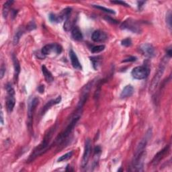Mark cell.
<instances>
[{
	"label": "cell",
	"instance_id": "6da1fadb",
	"mask_svg": "<svg viewBox=\"0 0 172 172\" xmlns=\"http://www.w3.org/2000/svg\"><path fill=\"white\" fill-rule=\"evenodd\" d=\"M152 131L149 129L144 137L141 139L139 143L136 148L134 156L132 160V167L133 170L136 171H143V164L145 159V151L146 149L148 140L151 137Z\"/></svg>",
	"mask_w": 172,
	"mask_h": 172
},
{
	"label": "cell",
	"instance_id": "7a4b0ae2",
	"mask_svg": "<svg viewBox=\"0 0 172 172\" xmlns=\"http://www.w3.org/2000/svg\"><path fill=\"white\" fill-rule=\"evenodd\" d=\"M55 130L56 127L52 126L51 129H50L47 132V133L45 135V137L43 139V140L39 144V145H38V146L34 149L33 152L31 153V155H30L29 158L28 159V162L33 161L37 157L42 155V154L47 151V150L49 149L52 136L55 133Z\"/></svg>",
	"mask_w": 172,
	"mask_h": 172
},
{
	"label": "cell",
	"instance_id": "3957f363",
	"mask_svg": "<svg viewBox=\"0 0 172 172\" xmlns=\"http://www.w3.org/2000/svg\"><path fill=\"white\" fill-rule=\"evenodd\" d=\"M81 112H82L81 108H77L76 112L72 116L71 120V122H69V124L68 125L67 128H66L65 130L63 132H62V133H61L56 138L55 143L59 145L63 144L65 142V140H66V139L68 138L69 135L71 133V132L73 131L74 127L76 126L77 122L79 120V118H80Z\"/></svg>",
	"mask_w": 172,
	"mask_h": 172
},
{
	"label": "cell",
	"instance_id": "277c9868",
	"mask_svg": "<svg viewBox=\"0 0 172 172\" xmlns=\"http://www.w3.org/2000/svg\"><path fill=\"white\" fill-rule=\"evenodd\" d=\"M165 66H166V61L164 59L161 63V64L160 65V67H159L156 73L155 74V76H154V77L152 79L151 84H150V87H149L150 92H154L157 89L159 83H160L161 79L163 76V75L164 73Z\"/></svg>",
	"mask_w": 172,
	"mask_h": 172
},
{
	"label": "cell",
	"instance_id": "5b68a950",
	"mask_svg": "<svg viewBox=\"0 0 172 172\" xmlns=\"http://www.w3.org/2000/svg\"><path fill=\"white\" fill-rule=\"evenodd\" d=\"M7 98H6V108L9 113H11L14 108L16 104L15 98V91L10 83H8L6 85Z\"/></svg>",
	"mask_w": 172,
	"mask_h": 172
},
{
	"label": "cell",
	"instance_id": "8992f818",
	"mask_svg": "<svg viewBox=\"0 0 172 172\" xmlns=\"http://www.w3.org/2000/svg\"><path fill=\"white\" fill-rule=\"evenodd\" d=\"M120 28L122 30H129L133 33L139 34L142 32V28L138 21L132 18H128L120 25Z\"/></svg>",
	"mask_w": 172,
	"mask_h": 172
},
{
	"label": "cell",
	"instance_id": "52a82bcc",
	"mask_svg": "<svg viewBox=\"0 0 172 172\" xmlns=\"http://www.w3.org/2000/svg\"><path fill=\"white\" fill-rule=\"evenodd\" d=\"M39 103V100L37 98H34L30 101L28 108V120H27V126L28 130L32 133V123H33V117L35 110Z\"/></svg>",
	"mask_w": 172,
	"mask_h": 172
},
{
	"label": "cell",
	"instance_id": "ba28073f",
	"mask_svg": "<svg viewBox=\"0 0 172 172\" xmlns=\"http://www.w3.org/2000/svg\"><path fill=\"white\" fill-rule=\"evenodd\" d=\"M150 70L147 66H138L135 67L131 72V76L134 79L138 80L146 79L149 75Z\"/></svg>",
	"mask_w": 172,
	"mask_h": 172
},
{
	"label": "cell",
	"instance_id": "9c48e42d",
	"mask_svg": "<svg viewBox=\"0 0 172 172\" xmlns=\"http://www.w3.org/2000/svg\"><path fill=\"white\" fill-rule=\"evenodd\" d=\"M91 152V141L90 139H87L85 143L84 151H83V155L81 161V167L83 168H85L88 164V161L90 160V155Z\"/></svg>",
	"mask_w": 172,
	"mask_h": 172
},
{
	"label": "cell",
	"instance_id": "30bf717a",
	"mask_svg": "<svg viewBox=\"0 0 172 172\" xmlns=\"http://www.w3.org/2000/svg\"><path fill=\"white\" fill-rule=\"evenodd\" d=\"M62 47L58 45V44H49L43 47L41 50V53L42 55H50L51 52H54L57 54H61L62 52Z\"/></svg>",
	"mask_w": 172,
	"mask_h": 172
},
{
	"label": "cell",
	"instance_id": "8fae6325",
	"mask_svg": "<svg viewBox=\"0 0 172 172\" xmlns=\"http://www.w3.org/2000/svg\"><path fill=\"white\" fill-rule=\"evenodd\" d=\"M170 145H167V146H165L164 149H161V151H159L153 159L152 165L153 166L157 165L165 157V155H167V153L170 152Z\"/></svg>",
	"mask_w": 172,
	"mask_h": 172
},
{
	"label": "cell",
	"instance_id": "7c38bea8",
	"mask_svg": "<svg viewBox=\"0 0 172 172\" xmlns=\"http://www.w3.org/2000/svg\"><path fill=\"white\" fill-rule=\"evenodd\" d=\"M140 50L141 52L145 57L148 58H152L155 55V51L153 45H150L149 43H145L140 47Z\"/></svg>",
	"mask_w": 172,
	"mask_h": 172
},
{
	"label": "cell",
	"instance_id": "4fadbf2b",
	"mask_svg": "<svg viewBox=\"0 0 172 172\" xmlns=\"http://www.w3.org/2000/svg\"><path fill=\"white\" fill-rule=\"evenodd\" d=\"M108 38L107 34L102 30H97L92 33L91 39L95 42H104Z\"/></svg>",
	"mask_w": 172,
	"mask_h": 172
},
{
	"label": "cell",
	"instance_id": "5bb4252c",
	"mask_svg": "<svg viewBox=\"0 0 172 172\" xmlns=\"http://www.w3.org/2000/svg\"><path fill=\"white\" fill-rule=\"evenodd\" d=\"M69 57H70V60L71 62V65L73 67L74 69H77V70H81L82 67L81 65L79 62L78 57L77 56V55L76 54V52H75L73 50H71L69 51Z\"/></svg>",
	"mask_w": 172,
	"mask_h": 172
},
{
	"label": "cell",
	"instance_id": "9a60e30c",
	"mask_svg": "<svg viewBox=\"0 0 172 172\" xmlns=\"http://www.w3.org/2000/svg\"><path fill=\"white\" fill-rule=\"evenodd\" d=\"M61 96H58L57 98L55 100H50L49 102H48L45 105V106H44L41 110V114L42 116L44 115V114H45V112L47 111V110L48 109H50L51 107H52V106H55L56 104H58L61 102Z\"/></svg>",
	"mask_w": 172,
	"mask_h": 172
},
{
	"label": "cell",
	"instance_id": "2e32d148",
	"mask_svg": "<svg viewBox=\"0 0 172 172\" xmlns=\"http://www.w3.org/2000/svg\"><path fill=\"white\" fill-rule=\"evenodd\" d=\"M76 17L72 16V14H71V15L65 22L64 30L65 31L69 32L73 28V27L75 26L74 24L76 23Z\"/></svg>",
	"mask_w": 172,
	"mask_h": 172
},
{
	"label": "cell",
	"instance_id": "e0dca14e",
	"mask_svg": "<svg viewBox=\"0 0 172 172\" xmlns=\"http://www.w3.org/2000/svg\"><path fill=\"white\" fill-rule=\"evenodd\" d=\"M133 93H134V87L131 85H128L122 91L120 97L122 99H125L126 98H129V97H130L133 94Z\"/></svg>",
	"mask_w": 172,
	"mask_h": 172
},
{
	"label": "cell",
	"instance_id": "ac0fdd59",
	"mask_svg": "<svg viewBox=\"0 0 172 172\" xmlns=\"http://www.w3.org/2000/svg\"><path fill=\"white\" fill-rule=\"evenodd\" d=\"M71 36L74 40L77 41H82L83 38L81 30L79 28L78 26H74L71 30Z\"/></svg>",
	"mask_w": 172,
	"mask_h": 172
},
{
	"label": "cell",
	"instance_id": "d6986e66",
	"mask_svg": "<svg viewBox=\"0 0 172 172\" xmlns=\"http://www.w3.org/2000/svg\"><path fill=\"white\" fill-rule=\"evenodd\" d=\"M42 72L44 77H45V80L48 83H52L54 81V77L52 76V73L48 70V69L46 67L45 65L42 66Z\"/></svg>",
	"mask_w": 172,
	"mask_h": 172
},
{
	"label": "cell",
	"instance_id": "ffe728a7",
	"mask_svg": "<svg viewBox=\"0 0 172 172\" xmlns=\"http://www.w3.org/2000/svg\"><path fill=\"white\" fill-rule=\"evenodd\" d=\"M12 59H13V63H14V77L15 79L17 80V77H18V75L20 72V65L18 60H17V57L15 56V55H12Z\"/></svg>",
	"mask_w": 172,
	"mask_h": 172
},
{
	"label": "cell",
	"instance_id": "44dd1931",
	"mask_svg": "<svg viewBox=\"0 0 172 172\" xmlns=\"http://www.w3.org/2000/svg\"><path fill=\"white\" fill-rule=\"evenodd\" d=\"M14 3V1L12 0H10V1H7L3 4V10H2V14L4 18H6L7 17V15L9 14V11L10 10V7L12 5V3Z\"/></svg>",
	"mask_w": 172,
	"mask_h": 172
},
{
	"label": "cell",
	"instance_id": "7402d4cb",
	"mask_svg": "<svg viewBox=\"0 0 172 172\" xmlns=\"http://www.w3.org/2000/svg\"><path fill=\"white\" fill-rule=\"evenodd\" d=\"M102 152V149H101L100 146H96L94 149V160L93 162V167H97L98 164L100 155Z\"/></svg>",
	"mask_w": 172,
	"mask_h": 172
},
{
	"label": "cell",
	"instance_id": "603a6c76",
	"mask_svg": "<svg viewBox=\"0 0 172 172\" xmlns=\"http://www.w3.org/2000/svg\"><path fill=\"white\" fill-rule=\"evenodd\" d=\"M48 18H49V20L52 23H60L62 22V20H61L59 15H57L55 14H50Z\"/></svg>",
	"mask_w": 172,
	"mask_h": 172
},
{
	"label": "cell",
	"instance_id": "cb8c5ba5",
	"mask_svg": "<svg viewBox=\"0 0 172 172\" xmlns=\"http://www.w3.org/2000/svg\"><path fill=\"white\" fill-rule=\"evenodd\" d=\"M90 59L92 62V64H93L94 68L95 69H98V66L100 65V60H101L100 57H91Z\"/></svg>",
	"mask_w": 172,
	"mask_h": 172
},
{
	"label": "cell",
	"instance_id": "d4e9b609",
	"mask_svg": "<svg viewBox=\"0 0 172 172\" xmlns=\"http://www.w3.org/2000/svg\"><path fill=\"white\" fill-rule=\"evenodd\" d=\"M93 7H96V9H98V10H102L106 13H108V14H115L116 12H114V10H111V9H109V8H106L105 7H103V6H97V5H93Z\"/></svg>",
	"mask_w": 172,
	"mask_h": 172
},
{
	"label": "cell",
	"instance_id": "484cf974",
	"mask_svg": "<svg viewBox=\"0 0 172 172\" xmlns=\"http://www.w3.org/2000/svg\"><path fill=\"white\" fill-rule=\"evenodd\" d=\"M73 151H70V152H68L66 154H65V155H63L62 156H61L59 159H58V162H61V161H66V160H69V159L71 157L73 156Z\"/></svg>",
	"mask_w": 172,
	"mask_h": 172
},
{
	"label": "cell",
	"instance_id": "4316f807",
	"mask_svg": "<svg viewBox=\"0 0 172 172\" xmlns=\"http://www.w3.org/2000/svg\"><path fill=\"white\" fill-rule=\"evenodd\" d=\"M24 33V31L23 30H22V29H20L17 31V32L16 33L15 36H14V45H16V44L18 42L20 38V37H22V35Z\"/></svg>",
	"mask_w": 172,
	"mask_h": 172
},
{
	"label": "cell",
	"instance_id": "83f0119b",
	"mask_svg": "<svg viewBox=\"0 0 172 172\" xmlns=\"http://www.w3.org/2000/svg\"><path fill=\"white\" fill-rule=\"evenodd\" d=\"M105 46L104 45H98L95 46L91 48V52L93 53H99V52H102L104 50Z\"/></svg>",
	"mask_w": 172,
	"mask_h": 172
},
{
	"label": "cell",
	"instance_id": "f1b7e54d",
	"mask_svg": "<svg viewBox=\"0 0 172 172\" xmlns=\"http://www.w3.org/2000/svg\"><path fill=\"white\" fill-rule=\"evenodd\" d=\"M121 45L122 46L126 47H130L131 45H132L131 39L129 38H125L124 40H122V42H121Z\"/></svg>",
	"mask_w": 172,
	"mask_h": 172
},
{
	"label": "cell",
	"instance_id": "f546056e",
	"mask_svg": "<svg viewBox=\"0 0 172 172\" xmlns=\"http://www.w3.org/2000/svg\"><path fill=\"white\" fill-rule=\"evenodd\" d=\"M166 22H167V24L168 25L170 29L171 30V12H169L167 14Z\"/></svg>",
	"mask_w": 172,
	"mask_h": 172
},
{
	"label": "cell",
	"instance_id": "4dcf8cb0",
	"mask_svg": "<svg viewBox=\"0 0 172 172\" xmlns=\"http://www.w3.org/2000/svg\"><path fill=\"white\" fill-rule=\"evenodd\" d=\"M136 61V57L130 56L129 57H127V58L125 59L122 61V63H126V62H134V61Z\"/></svg>",
	"mask_w": 172,
	"mask_h": 172
},
{
	"label": "cell",
	"instance_id": "1f68e13d",
	"mask_svg": "<svg viewBox=\"0 0 172 172\" xmlns=\"http://www.w3.org/2000/svg\"><path fill=\"white\" fill-rule=\"evenodd\" d=\"M111 3H114V4H119V5L126 6V7H130V6L129 5V4L126 3L125 2H123V1H113V2H111Z\"/></svg>",
	"mask_w": 172,
	"mask_h": 172
},
{
	"label": "cell",
	"instance_id": "d6a6232c",
	"mask_svg": "<svg viewBox=\"0 0 172 172\" xmlns=\"http://www.w3.org/2000/svg\"><path fill=\"white\" fill-rule=\"evenodd\" d=\"M6 67L4 66V65H2L1 69H0V77H1V79H3L4 75L6 73Z\"/></svg>",
	"mask_w": 172,
	"mask_h": 172
},
{
	"label": "cell",
	"instance_id": "836d02e7",
	"mask_svg": "<svg viewBox=\"0 0 172 172\" xmlns=\"http://www.w3.org/2000/svg\"><path fill=\"white\" fill-rule=\"evenodd\" d=\"M27 28L29 31H31V30H33L34 29L36 28V25H35L34 22H31L28 24V26H27Z\"/></svg>",
	"mask_w": 172,
	"mask_h": 172
},
{
	"label": "cell",
	"instance_id": "e575fe53",
	"mask_svg": "<svg viewBox=\"0 0 172 172\" xmlns=\"http://www.w3.org/2000/svg\"><path fill=\"white\" fill-rule=\"evenodd\" d=\"M105 19L108 22H111L112 24H118V21L117 20H114V19L112 18V17H110L106 16L105 17Z\"/></svg>",
	"mask_w": 172,
	"mask_h": 172
},
{
	"label": "cell",
	"instance_id": "d590c367",
	"mask_svg": "<svg viewBox=\"0 0 172 172\" xmlns=\"http://www.w3.org/2000/svg\"><path fill=\"white\" fill-rule=\"evenodd\" d=\"M166 53H167V56L168 57V58H171V54H172V52H171V47H170L168 48H167V50H166Z\"/></svg>",
	"mask_w": 172,
	"mask_h": 172
},
{
	"label": "cell",
	"instance_id": "8d00e7d4",
	"mask_svg": "<svg viewBox=\"0 0 172 172\" xmlns=\"http://www.w3.org/2000/svg\"><path fill=\"white\" fill-rule=\"evenodd\" d=\"M38 91H39V93L43 94L44 91H45V86L44 85H41L38 87Z\"/></svg>",
	"mask_w": 172,
	"mask_h": 172
},
{
	"label": "cell",
	"instance_id": "74e56055",
	"mask_svg": "<svg viewBox=\"0 0 172 172\" xmlns=\"http://www.w3.org/2000/svg\"><path fill=\"white\" fill-rule=\"evenodd\" d=\"M145 3V2H138V7L140 10H141V7L143 6L144 4Z\"/></svg>",
	"mask_w": 172,
	"mask_h": 172
},
{
	"label": "cell",
	"instance_id": "f35d334b",
	"mask_svg": "<svg viewBox=\"0 0 172 172\" xmlns=\"http://www.w3.org/2000/svg\"><path fill=\"white\" fill-rule=\"evenodd\" d=\"M65 170L67 171H73V169H71V167H69V165L67 166V168H66V170Z\"/></svg>",
	"mask_w": 172,
	"mask_h": 172
},
{
	"label": "cell",
	"instance_id": "ab89813d",
	"mask_svg": "<svg viewBox=\"0 0 172 172\" xmlns=\"http://www.w3.org/2000/svg\"><path fill=\"white\" fill-rule=\"evenodd\" d=\"M1 123L2 125H3V112H2H2H1Z\"/></svg>",
	"mask_w": 172,
	"mask_h": 172
}]
</instances>
